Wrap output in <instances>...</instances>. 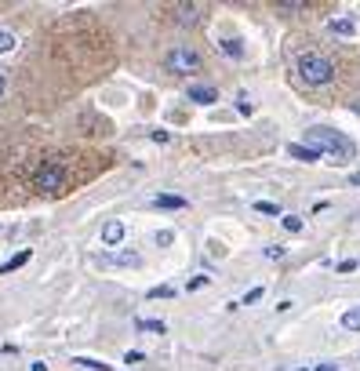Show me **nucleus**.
I'll list each match as a JSON object with an SVG mask.
<instances>
[{
    "label": "nucleus",
    "mask_w": 360,
    "mask_h": 371,
    "mask_svg": "<svg viewBox=\"0 0 360 371\" xmlns=\"http://www.w3.org/2000/svg\"><path fill=\"white\" fill-rule=\"evenodd\" d=\"M295 70H299V77L306 80L309 88H320V84H331V80H335V66H331V58H324V55H317V52L299 55Z\"/></svg>",
    "instance_id": "2"
},
{
    "label": "nucleus",
    "mask_w": 360,
    "mask_h": 371,
    "mask_svg": "<svg viewBox=\"0 0 360 371\" xmlns=\"http://www.w3.org/2000/svg\"><path fill=\"white\" fill-rule=\"evenodd\" d=\"M175 22L178 26H196L201 22V4H175Z\"/></svg>",
    "instance_id": "6"
},
{
    "label": "nucleus",
    "mask_w": 360,
    "mask_h": 371,
    "mask_svg": "<svg viewBox=\"0 0 360 371\" xmlns=\"http://www.w3.org/2000/svg\"><path fill=\"white\" fill-rule=\"evenodd\" d=\"M175 292H171V287H153V292H150V299H171Z\"/></svg>",
    "instance_id": "23"
},
{
    "label": "nucleus",
    "mask_w": 360,
    "mask_h": 371,
    "mask_svg": "<svg viewBox=\"0 0 360 371\" xmlns=\"http://www.w3.org/2000/svg\"><path fill=\"white\" fill-rule=\"evenodd\" d=\"M204 284H208V277H193L189 281V292H196V287H204Z\"/></svg>",
    "instance_id": "28"
},
{
    "label": "nucleus",
    "mask_w": 360,
    "mask_h": 371,
    "mask_svg": "<svg viewBox=\"0 0 360 371\" xmlns=\"http://www.w3.org/2000/svg\"><path fill=\"white\" fill-rule=\"evenodd\" d=\"M255 212L258 215H281V207H276L273 200H255Z\"/></svg>",
    "instance_id": "18"
},
{
    "label": "nucleus",
    "mask_w": 360,
    "mask_h": 371,
    "mask_svg": "<svg viewBox=\"0 0 360 371\" xmlns=\"http://www.w3.org/2000/svg\"><path fill=\"white\" fill-rule=\"evenodd\" d=\"M317 371H335V364H320Z\"/></svg>",
    "instance_id": "31"
},
{
    "label": "nucleus",
    "mask_w": 360,
    "mask_h": 371,
    "mask_svg": "<svg viewBox=\"0 0 360 371\" xmlns=\"http://www.w3.org/2000/svg\"><path fill=\"white\" fill-rule=\"evenodd\" d=\"M288 153H291L295 160H306V164H313V160H320V153H317V150H309L306 142H291Z\"/></svg>",
    "instance_id": "9"
},
{
    "label": "nucleus",
    "mask_w": 360,
    "mask_h": 371,
    "mask_svg": "<svg viewBox=\"0 0 360 371\" xmlns=\"http://www.w3.org/2000/svg\"><path fill=\"white\" fill-rule=\"evenodd\" d=\"M124 361H127V364H142L146 357H142V353H139V349H131V353H127V357H124Z\"/></svg>",
    "instance_id": "27"
},
{
    "label": "nucleus",
    "mask_w": 360,
    "mask_h": 371,
    "mask_svg": "<svg viewBox=\"0 0 360 371\" xmlns=\"http://www.w3.org/2000/svg\"><path fill=\"white\" fill-rule=\"evenodd\" d=\"M150 139H153V142H168L171 135H168V132H164V127H157V132H150Z\"/></svg>",
    "instance_id": "26"
},
{
    "label": "nucleus",
    "mask_w": 360,
    "mask_h": 371,
    "mask_svg": "<svg viewBox=\"0 0 360 371\" xmlns=\"http://www.w3.org/2000/svg\"><path fill=\"white\" fill-rule=\"evenodd\" d=\"M73 364H80V368H88V371H109V364H102V361H95V357H77Z\"/></svg>",
    "instance_id": "16"
},
{
    "label": "nucleus",
    "mask_w": 360,
    "mask_h": 371,
    "mask_svg": "<svg viewBox=\"0 0 360 371\" xmlns=\"http://www.w3.org/2000/svg\"><path fill=\"white\" fill-rule=\"evenodd\" d=\"M33 189H40V193H62L65 189V168H62V160H44V164L37 168V175H33Z\"/></svg>",
    "instance_id": "3"
},
{
    "label": "nucleus",
    "mask_w": 360,
    "mask_h": 371,
    "mask_svg": "<svg viewBox=\"0 0 360 371\" xmlns=\"http://www.w3.org/2000/svg\"><path fill=\"white\" fill-rule=\"evenodd\" d=\"M15 33H8V29H0V55H8V52H15Z\"/></svg>",
    "instance_id": "17"
},
{
    "label": "nucleus",
    "mask_w": 360,
    "mask_h": 371,
    "mask_svg": "<svg viewBox=\"0 0 360 371\" xmlns=\"http://www.w3.org/2000/svg\"><path fill=\"white\" fill-rule=\"evenodd\" d=\"M350 182H353V186H360V171H357V175H350Z\"/></svg>",
    "instance_id": "30"
},
{
    "label": "nucleus",
    "mask_w": 360,
    "mask_h": 371,
    "mask_svg": "<svg viewBox=\"0 0 360 371\" xmlns=\"http://www.w3.org/2000/svg\"><path fill=\"white\" fill-rule=\"evenodd\" d=\"M306 146L317 150V153H327L331 164H350L357 157V146L342 135V132H331V127H309L306 132Z\"/></svg>",
    "instance_id": "1"
},
{
    "label": "nucleus",
    "mask_w": 360,
    "mask_h": 371,
    "mask_svg": "<svg viewBox=\"0 0 360 371\" xmlns=\"http://www.w3.org/2000/svg\"><path fill=\"white\" fill-rule=\"evenodd\" d=\"M171 240H175V233H171V230H160V233H157V244H160V248H168Z\"/></svg>",
    "instance_id": "22"
},
{
    "label": "nucleus",
    "mask_w": 360,
    "mask_h": 371,
    "mask_svg": "<svg viewBox=\"0 0 360 371\" xmlns=\"http://www.w3.org/2000/svg\"><path fill=\"white\" fill-rule=\"evenodd\" d=\"M258 299H262V287H251V292L244 295V306H251V302H258Z\"/></svg>",
    "instance_id": "25"
},
{
    "label": "nucleus",
    "mask_w": 360,
    "mask_h": 371,
    "mask_svg": "<svg viewBox=\"0 0 360 371\" xmlns=\"http://www.w3.org/2000/svg\"><path fill=\"white\" fill-rule=\"evenodd\" d=\"M357 266H360V262H357V259H346V262H338V266H335V269H338V273H353V269H357Z\"/></svg>",
    "instance_id": "24"
},
{
    "label": "nucleus",
    "mask_w": 360,
    "mask_h": 371,
    "mask_svg": "<svg viewBox=\"0 0 360 371\" xmlns=\"http://www.w3.org/2000/svg\"><path fill=\"white\" fill-rule=\"evenodd\" d=\"M102 262H109V266H139V255L135 251H120V255H106Z\"/></svg>",
    "instance_id": "12"
},
{
    "label": "nucleus",
    "mask_w": 360,
    "mask_h": 371,
    "mask_svg": "<svg viewBox=\"0 0 360 371\" xmlns=\"http://www.w3.org/2000/svg\"><path fill=\"white\" fill-rule=\"evenodd\" d=\"M189 102H201V106H211V102H219V91L211 88V84H189Z\"/></svg>",
    "instance_id": "5"
},
{
    "label": "nucleus",
    "mask_w": 360,
    "mask_h": 371,
    "mask_svg": "<svg viewBox=\"0 0 360 371\" xmlns=\"http://www.w3.org/2000/svg\"><path fill=\"white\" fill-rule=\"evenodd\" d=\"M135 328H139V331H153V335H164V331H168V324H164V320H146V317L135 320Z\"/></svg>",
    "instance_id": "14"
},
{
    "label": "nucleus",
    "mask_w": 360,
    "mask_h": 371,
    "mask_svg": "<svg viewBox=\"0 0 360 371\" xmlns=\"http://www.w3.org/2000/svg\"><path fill=\"white\" fill-rule=\"evenodd\" d=\"M342 328H346V331H360V306H350V310L342 313Z\"/></svg>",
    "instance_id": "13"
},
{
    "label": "nucleus",
    "mask_w": 360,
    "mask_h": 371,
    "mask_svg": "<svg viewBox=\"0 0 360 371\" xmlns=\"http://www.w3.org/2000/svg\"><path fill=\"white\" fill-rule=\"evenodd\" d=\"M150 204H153V207H164V212H182V207H186V197H175V193H157Z\"/></svg>",
    "instance_id": "7"
},
{
    "label": "nucleus",
    "mask_w": 360,
    "mask_h": 371,
    "mask_svg": "<svg viewBox=\"0 0 360 371\" xmlns=\"http://www.w3.org/2000/svg\"><path fill=\"white\" fill-rule=\"evenodd\" d=\"M29 255H33V251H29V248H22L19 255H11V259H8L4 266H0V273H15V269H22V266L29 262Z\"/></svg>",
    "instance_id": "11"
},
{
    "label": "nucleus",
    "mask_w": 360,
    "mask_h": 371,
    "mask_svg": "<svg viewBox=\"0 0 360 371\" xmlns=\"http://www.w3.org/2000/svg\"><path fill=\"white\" fill-rule=\"evenodd\" d=\"M284 255H288V248H281V244H269V248H266V259H273V262L284 259Z\"/></svg>",
    "instance_id": "20"
},
{
    "label": "nucleus",
    "mask_w": 360,
    "mask_h": 371,
    "mask_svg": "<svg viewBox=\"0 0 360 371\" xmlns=\"http://www.w3.org/2000/svg\"><path fill=\"white\" fill-rule=\"evenodd\" d=\"M276 8H281V11H302L306 4H302V0H281Z\"/></svg>",
    "instance_id": "21"
},
{
    "label": "nucleus",
    "mask_w": 360,
    "mask_h": 371,
    "mask_svg": "<svg viewBox=\"0 0 360 371\" xmlns=\"http://www.w3.org/2000/svg\"><path fill=\"white\" fill-rule=\"evenodd\" d=\"M327 29H331L335 37H353L357 33V22L353 19H327Z\"/></svg>",
    "instance_id": "10"
},
{
    "label": "nucleus",
    "mask_w": 360,
    "mask_h": 371,
    "mask_svg": "<svg viewBox=\"0 0 360 371\" xmlns=\"http://www.w3.org/2000/svg\"><path fill=\"white\" fill-rule=\"evenodd\" d=\"M120 240H124V222H117V219L106 222V226H102V244H106V248H117Z\"/></svg>",
    "instance_id": "8"
},
{
    "label": "nucleus",
    "mask_w": 360,
    "mask_h": 371,
    "mask_svg": "<svg viewBox=\"0 0 360 371\" xmlns=\"http://www.w3.org/2000/svg\"><path fill=\"white\" fill-rule=\"evenodd\" d=\"M4 91H8V73L0 70V95H4Z\"/></svg>",
    "instance_id": "29"
},
{
    "label": "nucleus",
    "mask_w": 360,
    "mask_h": 371,
    "mask_svg": "<svg viewBox=\"0 0 360 371\" xmlns=\"http://www.w3.org/2000/svg\"><path fill=\"white\" fill-rule=\"evenodd\" d=\"M219 47H222V55H229V58H244V44H240L237 37H233V40H222Z\"/></svg>",
    "instance_id": "15"
},
{
    "label": "nucleus",
    "mask_w": 360,
    "mask_h": 371,
    "mask_svg": "<svg viewBox=\"0 0 360 371\" xmlns=\"http://www.w3.org/2000/svg\"><path fill=\"white\" fill-rule=\"evenodd\" d=\"M164 70L168 73H201V55L193 52V47H186V44H178V47H171L168 55H164Z\"/></svg>",
    "instance_id": "4"
},
{
    "label": "nucleus",
    "mask_w": 360,
    "mask_h": 371,
    "mask_svg": "<svg viewBox=\"0 0 360 371\" xmlns=\"http://www.w3.org/2000/svg\"><path fill=\"white\" fill-rule=\"evenodd\" d=\"M281 222H284L288 233H302V219H299V215H284Z\"/></svg>",
    "instance_id": "19"
},
{
    "label": "nucleus",
    "mask_w": 360,
    "mask_h": 371,
    "mask_svg": "<svg viewBox=\"0 0 360 371\" xmlns=\"http://www.w3.org/2000/svg\"><path fill=\"white\" fill-rule=\"evenodd\" d=\"M299 371H306V368H299Z\"/></svg>",
    "instance_id": "32"
}]
</instances>
